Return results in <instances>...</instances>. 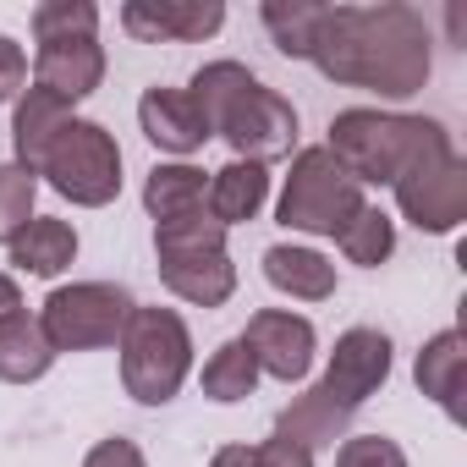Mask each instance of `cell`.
<instances>
[{"label":"cell","mask_w":467,"mask_h":467,"mask_svg":"<svg viewBox=\"0 0 467 467\" xmlns=\"http://www.w3.org/2000/svg\"><path fill=\"white\" fill-rule=\"evenodd\" d=\"M187 99L198 105L209 138H225L237 160L270 165V160H286L297 149V110L275 88H265L243 61L198 67L187 83Z\"/></svg>","instance_id":"2"},{"label":"cell","mask_w":467,"mask_h":467,"mask_svg":"<svg viewBox=\"0 0 467 467\" xmlns=\"http://www.w3.org/2000/svg\"><path fill=\"white\" fill-rule=\"evenodd\" d=\"M121 28L138 45H198L225 28V6L220 0H127Z\"/></svg>","instance_id":"12"},{"label":"cell","mask_w":467,"mask_h":467,"mask_svg":"<svg viewBox=\"0 0 467 467\" xmlns=\"http://www.w3.org/2000/svg\"><path fill=\"white\" fill-rule=\"evenodd\" d=\"M363 187L336 165V154L319 143V149H297L292 154V176L281 187V225L286 231H303V237H341L347 220L363 209Z\"/></svg>","instance_id":"7"},{"label":"cell","mask_w":467,"mask_h":467,"mask_svg":"<svg viewBox=\"0 0 467 467\" xmlns=\"http://www.w3.org/2000/svg\"><path fill=\"white\" fill-rule=\"evenodd\" d=\"M396 203L401 214L418 225V231H434V237H445V231H456L467 220V165L462 154L451 149V132L434 121V132L412 149V160L396 171Z\"/></svg>","instance_id":"6"},{"label":"cell","mask_w":467,"mask_h":467,"mask_svg":"<svg viewBox=\"0 0 467 467\" xmlns=\"http://www.w3.org/2000/svg\"><path fill=\"white\" fill-rule=\"evenodd\" d=\"M116 347H121V385L143 407H165L192 374V336L176 308H132Z\"/></svg>","instance_id":"4"},{"label":"cell","mask_w":467,"mask_h":467,"mask_svg":"<svg viewBox=\"0 0 467 467\" xmlns=\"http://www.w3.org/2000/svg\"><path fill=\"white\" fill-rule=\"evenodd\" d=\"M265 198H270V171L254 165V160H231V165H220V171L209 176L203 209H209L214 225L231 231V225H243V220H259Z\"/></svg>","instance_id":"15"},{"label":"cell","mask_w":467,"mask_h":467,"mask_svg":"<svg viewBox=\"0 0 467 467\" xmlns=\"http://www.w3.org/2000/svg\"><path fill=\"white\" fill-rule=\"evenodd\" d=\"M17 308H23V292H17V281L6 270H0V319H12Z\"/></svg>","instance_id":"33"},{"label":"cell","mask_w":467,"mask_h":467,"mask_svg":"<svg viewBox=\"0 0 467 467\" xmlns=\"http://www.w3.org/2000/svg\"><path fill=\"white\" fill-rule=\"evenodd\" d=\"M336 467H407V451L385 434H352V440H341Z\"/></svg>","instance_id":"28"},{"label":"cell","mask_w":467,"mask_h":467,"mask_svg":"<svg viewBox=\"0 0 467 467\" xmlns=\"http://www.w3.org/2000/svg\"><path fill=\"white\" fill-rule=\"evenodd\" d=\"M243 347L254 352L259 374H270V379H281V385H297V379L308 374V363H314L319 336H314V325H308L303 314H292V308H259V314L248 319V330H243Z\"/></svg>","instance_id":"10"},{"label":"cell","mask_w":467,"mask_h":467,"mask_svg":"<svg viewBox=\"0 0 467 467\" xmlns=\"http://www.w3.org/2000/svg\"><path fill=\"white\" fill-rule=\"evenodd\" d=\"M23 83H28V56H23V45H17V39L0 34V105L17 99V94H23Z\"/></svg>","instance_id":"29"},{"label":"cell","mask_w":467,"mask_h":467,"mask_svg":"<svg viewBox=\"0 0 467 467\" xmlns=\"http://www.w3.org/2000/svg\"><path fill=\"white\" fill-rule=\"evenodd\" d=\"M209 467H254V445H220L209 456Z\"/></svg>","instance_id":"32"},{"label":"cell","mask_w":467,"mask_h":467,"mask_svg":"<svg viewBox=\"0 0 467 467\" xmlns=\"http://www.w3.org/2000/svg\"><path fill=\"white\" fill-rule=\"evenodd\" d=\"M83 467H149V462H143V451H138L127 434H116V440H99V445L83 456Z\"/></svg>","instance_id":"30"},{"label":"cell","mask_w":467,"mask_h":467,"mask_svg":"<svg viewBox=\"0 0 467 467\" xmlns=\"http://www.w3.org/2000/svg\"><path fill=\"white\" fill-rule=\"evenodd\" d=\"M265 281L297 303H325L336 297V265L319 248H297V243H275L265 254Z\"/></svg>","instance_id":"18"},{"label":"cell","mask_w":467,"mask_h":467,"mask_svg":"<svg viewBox=\"0 0 467 467\" xmlns=\"http://www.w3.org/2000/svg\"><path fill=\"white\" fill-rule=\"evenodd\" d=\"M347 423H352V412H347L325 385H308V390H303V396H292V407L275 418V434H281V440H292V445H303V451L314 456V451H325V445L347 440Z\"/></svg>","instance_id":"16"},{"label":"cell","mask_w":467,"mask_h":467,"mask_svg":"<svg viewBox=\"0 0 467 467\" xmlns=\"http://www.w3.org/2000/svg\"><path fill=\"white\" fill-rule=\"evenodd\" d=\"M254 385H259V363L243 347V336L220 341L209 352V363H203V396L209 401H243V396H254Z\"/></svg>","instance_id":"24"},{"label":"cell","mask_w":467,"mask_h":467,"mask_svg":"<svg viewBox=\"0 0 467 467\" xmlns=\"http://www.w3.org/2000/svg\"><path fill=\"white\" fill-rule=\"evenodd\" d=\"M259 23H265V34L275 39L281 56L308 61L314 28H319V0H265V6H259Z\"/></svg>","instance_id":"25"},{"label":"cell","mask_w":467,"mask_h":467,"mask_svg":"<svg viewBox=\"0 0 467 467\" xmlns=\"http://www.w3.org/2000/svg\"><path fill=\"white\" fill-rule=\"evenodd\" d=\"M105 83V45L99 39H45L34 56V88L78 105Z\"/></svg>","instance_id":"13"},{"label":"cell","mask_w":467,"mask_h":467,"mask_svg":"<svg viewBox=\"0 0 467 467\" xmlns=\"http://www.w3.org/2000/svg\"><path fill=\"white\" fill-rule=\"evenodd\" d=\"M308 61L341 88H368L379 99H412L434 67L429 61V23H423V12L401 6V0L319 6Z\"/></svg>","instance_id":"1"},{"label":"cell","mask_w":467,"mask_h":467,"mask_svg":"<svg viewBox=\"0 0 467 467\" xmlns=\"http://www.w3.org/2000/svg\"><path fill=\"white\" fill-rule=\"evenodd\" d=\"M138 127L160 154H176V160H187L209 143V127H203L198 105L187 99V88H149L138 99Z\"/></svg>","instance_id":"14"},{"label":"cell","mask_w":467,"mask_h":467,"mask_svg":"<svg viewBox=\"0 0 467 467\" xmlns=\"http://www.w3.org/2000/svg\"><path fill=\"white\" fill-rule=\"evenodd\" d=\"M412 374H418V390L429 401H440L445 418H462V379H467V341H462V330H440L434 341H423Z\"/></svg>","instance_id":"19"},{"label":"cell","mask_w":467,"mask_h":467,"mask_svg":"<svg viewBox=\"0 0 467 467\" xmlns=\"http://www.w3.org/2000/svg\"><path fill=\"white\" fill-rule=\"evenodd\" d=\"M56 368V347L39 325V314L17 308L12 319H0V379L6 385H34Z\"/></svg>","instance_id":"20"},{"label":"cell","mask_w":467,"mask_h":467,"mask_svg":"<svg viewBox=\"0 0 467 467\" xmlns=\"http://www.w3.org/2000/svg\"><path fill=\"white\" fill-rule=\"evenodd\" d=\"M203 192H209L203 171L187 165V160H171V165H154V171H149V182H143V209H149L154 225H160V220H176V214L203 209Z\"/></svg>","instance_id":"22"},{"label":"cell","mask_w":467,"mask_h":467,"mask_svg":"<svg viewBox=\"0 0 467 467\" xmlns=\"http://www.w3.org/2000/svg\"><path fill=\"white\" fill-rule=\"evenodd\" d=\"M154 259H160V281L192 308H220L237 292V265L225 254V225H214L209 209L160 220L154 225Z\"/></svg>","instance_id":"3"},{"label":"cell","mask_w":467,"mask_h":467,"mask_svg":"<svg viewBox=\"0 0 467 467\" xmlns=\"http://www.w3.org/2000/svg\"><path fill=\"white\" fill-rule=\"evenodd\" d=\"M78 259V231L56 214H34L17 237H12V265L23 275H39V281H56L67 265Z\"/></svg>","instance_id":"21"},{"label":"cell","mask_w":467,"mask_h":467,"mask_svg":"<svg viewBox=\"0 0 467 467\" xmlns=\"http://www.w3.org/2000/svg\"><path fill=\"white\" fill-rule=\"evenodd\" d=\"M434 132L429 116H401V110H368V105H352L330 121V154L336 165L358 182V187H390L396 171L412 160V149Z\"/></svg>","instance_id":"5"},{"label":"cell","mask_w":467,"mask_h":467,"mask_svg":"<svg viewBox=\"0 0 467 467\" xmlns=\"http://www.w3.org/2000/svg\"><path fill=\"white\" fill-rule=\"evenodd\" d=\"M34 39H99V6L94 0H45L34 6Z\"/></svg>","instance_id":"26"},{"label":"cell","mask_w":467,"mask_h":467,"mask_svg":"<svg viewBox=\"0 0 467 467\" xmlns=\"http://www.w3.org/2000/svg\"><path fill=\"white\" fill-rule=\"evenodd\" d=\"M254 467H314V456H308L303 445H292V440L270 434L265 445H254Z\"/></svg>","instance_id":"31"},{"label":"cell","mask_w":467,"mask_h":467,"mask_svg":"<svg viewBox=\"0 0 467 467\" xmlns=\"http://www.w3.org/2000/svg\"><path fill=\"white\" fill-rule=\"evenodd\" d=\"M34 198H39V176L23 171L17 160L0 165V248H12V237L34 220Z\"/></svg>","instance_id":"27"},{"label":"cell","mask_w":467,"mask_h":467,"mask_svg":"<svg viewBox=\"0 0 467 467\" xmlns=\"http://www.w3.org/2000/svg\"><path fill=\"white\" fill-rule=\"evenodd\" d=\"M67 121H72V105H67V99H56V94H45V88H23V99H17V110H12V149H17V165L39 176V165H45V154H50V143H56V132H61Z\"/></svg>","instance_id":"17"},{"label":"cell","mask_w":467,"mask_h":467,"mask_svg":"<svg viewBox=\"0 0 467 467\" xmlns=\"http://www.w3.org/2000/svg\"><path fill=\"white\" fill-rule=\"evenodd\" d=\"M132 292L127 286H110V281H72V286H56L39 308V325L61 352H99V347H116L121 341V325L132 314Z\"/></svg>","instance_id":"9"},{"label":"cell","mask_w":467,"mask_h":467,"mask_svg":"<svg viewBox=\"0 0 467 467\" xmlns=\"http://www.w3.org/2000/svg\"><path fill=\"white\" fill-rule=\"evenodd\" d=\"M39 176H45L61 198H72L78 209H105V203H116V192H121V149H116V138H110L99 121L72 116V121L56 132V143H50Z\"/></svg>","instance_id":"8"},{"label":"cell","mask_w":467,"mask_h":467,"mask_svg":"<svg viewBox=\"0 0 467 467\" xmlns=\"http://www.w3.org/2000/svg\"><path fill=\"white\" fill-rule=\"evenodd\" d=\"M385 379H390V336L374 330V325H358V330H347V336L336 341L330 368H325L319 385H325L347 412H358Z\"/></svg>","instance_id":"11"},{"label":"cell","mask_w":467,"mask_h":467,"mask_svg":"<svg viewBox=\"0 0 467 467\" xmlns=\"http://www.w3.org/2000/svg\"><path fill=\"white\" fill-rule=\"evenodd\" d=\"M336 248L347 254V265H363V270H379L390 254H396V220L385 214V209H374V203H363L352 220H347V231L336 237Z\"/></svg>","instance_id":"23"}]
</instances>
